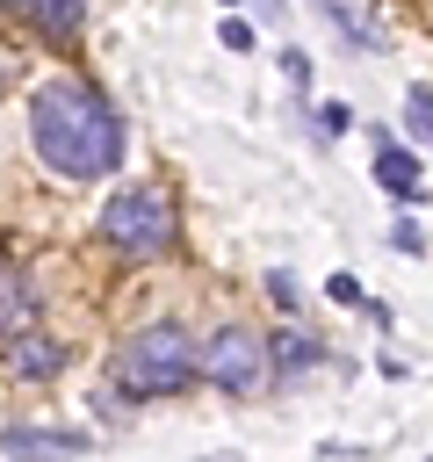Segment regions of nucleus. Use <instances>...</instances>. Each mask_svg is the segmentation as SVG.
Returning <instances> with one entry per match:
<instances>
[{
  "label": "nucleus",
  "mask_w": 433,
  "mask_h": 462,
  "mask_svg": "<svg viewBox=\"0 0 433 462\" xmlns=\"http://www.w3.org/2000/svg\"><path fill=\"white\" fill-rule=\"evenodd\" d=\"M0 87H7V65H0Z\"/></svg>",
  "instance_id": "nucleus-16"
},
{
  "label": "nucleus",
  "mask_w": 433,
  "mask_h": 462,
  "mask_svg": "<svg viewBox=\"0 0 433 462\" xmlns=\"http://www.w3.org/2000/svg\"><path fill=\"white\" fill-rule=\"evenodd\" d=\"M267 296H274V303H281V310H296V282H289V274H281V267H274V274H267Z\"/></svg>",
  "instance_id": "nucleus-14"
},
{
  "label": "nucleus",
  "mask_w": 433,
  "mask_h": 462,
  "mask_svg": "<svg viewBox=\"0 0 433 462\" xmlns=\"http://www.w3.org/2000/svg\"><path fill=\"white\" fill-rule=\"evenodd\" d=\"M7 368H14L22 383H43V375L65 368V346H51L43 332H22V339H7Z\"/></svg>",
  "instance_id": "nucleus-7"
},
{
  "label": "nucleus",
  "mask_w": 433,
  "mask_h": 462,
  "mask_svg": "<svg viewBox=\"0 0 433 462\" xmlns=\"http://www.w3.org/2000/svg\"><path fill=\"white\" fill-rule=\"evenodd\" d=\"M267 361H274V354H267L245 325H224V332L202 346V375H209L224 397H253V390L267 383Z\"/></svg>",
  "instance_id": "nucleus-4"
},
{
  "label": "nucleus",
  "mask_w": 433,
  "mask_h": 462,
  "mask_svg": "<svg viewBox=\"0 0 433 462\" xmlns=\"http://www.w3.org/2000/svg\"><path fill=\"white\" fill-rule=\"evenodd\" d=\"M325 289H332V303H368V296H361V282H354V274H332V282H325Z\"/></svg>",
  "instance_id": "nucleus-15"
},
{
  "label": "nucleus",
  "mask_w": 433,
  "mask_h": 462,
  "mask_svg": "<svg viewBox=\"0 0 433 462\" xmlns=\"http://www.w3.org/2000/svg\"><path fill=\"white\" fill-rule=\"evenodd\" d=\"M216 36H224V43H231V51H245V43H253V29H245V22H238V14H224V22H216Z\"/></svg>",
  "instance_id": "nucleus-13"
},
{
  "label": "nucleus",
  "mask_w": 433,
  "mask_h": 462,
  "mask_svg": "<svg viewBox=\"0 0 433 462\" xmlns=\"http://www.w3.org/2000/svg\"><path fill=\"white\" fill-rule=\"evenodd\" d=\"M375 180H382L390 195H411V188H419V159L397 152V144H382V152H375Z\"/></svg>",
  "instance_id": "nucleus-9"
},
{
  "label": "nucleus",
  "mask_w": 433,
  "mask_h": 462,
  "mask_svg": "<svg viewBox=\"0 0 433 462\" xmlns=\"http://www.w3.org/2000/svg\"><path fill=\"white\" fill-rule=\"evenodd\" d=\"M29 144H36V159H43L51 173H65V180H101V173L123 166V116H115V101H108L101 87H87V79H51V87H36V101H29Z\"/></svg>",
  "instance_id": "nucleus-1"
},
{
  "label": "nucleus",
  "mask_w": 433,
  "mask_h": 462,
  "mask_svg": "<svg viewBox=\"0 0 433 462\" xmlns=\"http://www.w3.org/2000/svg\"><path fill=\"white\" fill-rule=\"evenodd\" d=\"M404 123H411L419 137H433V87H411V94H404Z\"/></svg>",
  "instance_id": "nucleus-12"
},
{
  "label": "nucleus",
  "mask_w": 433,
  "mask_h": 462,
  "mask_svg": "<svg viewBox=\"0 0 433 462\" xmlns=\"http://www.w3.org/2000/svg\"><path fill=\"white\" fill-rule=\"evenodd\" d=\"M325 14H332V29H346L354 43H368V51L382 43V29H375V22L361 14V0H325Z\"/></svg>",
  "instance_id": "nucleus-10"
},
{
  "label": "nucleus",
  "mask_w": 433,
  "mask_h": 462,
  "mask_svg": "<svg viewBox=\"0 0 433 462\" xmlns=\"http://www.w3.org/2000/svg\"><path fill=\"white\" fill-rule=\"evenodd\" d=\"M274 361H281V368H318L325 354H318L310 332H281V339H274Z\"/></svg>",
  "instance_id": "nucleus-11"
},
{
  "label": "nucleus",
  "mask_w": 433,
  "mask_h": 462,
  "mask_svg": "<svg viewBox=\"0 0 433 462\" xmlns=\"http://www.w3.org/2000/svg\"><path fill=\"white\" fill-rule=\"evenodd\" d=\"M0 7H14L36 36H51V43H72L79 29H87V0H0Z\"/></svg>",
  "instance_id": "nucleus-6"
},
{
  "label": "nucleus",
  "mask_w": 433,
  "mask_h": 462,
  "mask_svg": "<svg viewBox=\"0 0 433 462\" xmlns=\"http://www.w3.org/2000/svg\"><path fill=\"white\" fill-rule=\"evenodd\" d=\"M101 238H108V253H123V260H159V253L173 245V202H166L159 188H123V195L101 209Z\"/></svg>",
  "instance_id": "nucleus-3"
},
{
  "label": "nucleus",
  "mask_w": 433,
  "mask_h": 462,
  "mask_svg": "<svg viewBox=\"0 0 433 462\" xmlns=\"http://www.w3.org/2000/svg\"><path fill=\"white\" fill-rule=\"evenodd\" d=\"M195 375H202V346H195L180 325H144V332L123 339L115 361H108V383L130 390V397H173V390H188Z\"/></svg>",
  "instance_id": "nucleus-2"
},
{
  "label": "nucleus",
  "mask_w": 433,
  "mask_h": 462,
  "mask_svg": "<svg viewBox=\"0 0 433 462\" xmlns=\"http://www.w3.org/2000/svg\"><path fill=\"white\" fill-rule=\"evenodd\" d=\"M79 448H87V433H65V426L58 433L51 426H7L0 433V455L7 462H51V455H79Z\"/></svg>",
  "instance_id": "nucleus-5"
},
{
  "label": "nucleus",
  "mask_w": 433,
  "mask_h": 462,
  "mask_svg": "<svg viewBox=\"0 0 433 462\" xmlns=\"http://www.w3.org/2000/svg\"><path fill=\"white\" fill-rule=\"evenodd\" d=\"M22 332H36V296H29V282L14 267H0V346L22 339Z\"/></svg>",
  "instance_id": "nucleus-8"
}]
</instances>
